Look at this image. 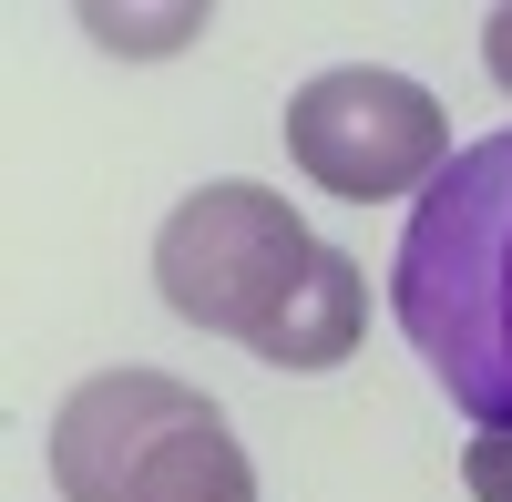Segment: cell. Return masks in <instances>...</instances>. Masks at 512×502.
Returning <instances> with one entry per match:
<instances>
[{
	"label": "cell",
	"mask_w": 512,
	"mask_h": 502,
	"mask_svg": "<svg viewBox=\"0 0 512 502\" xmlns=\"http://www.w3.org/2000/svg\"><path fill=\"white\" fill-rule=\"evenodd\" d=\"M390 308L420 369L482 431H512V134L461 144L441 185L410 205L390 257Z\"/></svg>",
	"instance_id": "cell-1"
},
{
	"label": "cell",
	"mask_w": 512,
	"mask_h": 502,
	"mask_svg": "<svg viewBox=\"0 0 512 502\" xmlns=\"http://www.w3.org/2000/svg\"><path fill=\"white\" fill-rule=\"evenodd\" d=\"M123 502H256V462H246V441L226 431V410L195 400L185 421L134 462Z\"/></svg>",
	"instance_id": "cell-6"
},
{
	"label": "cell",
	"mask_w": 512,
	"mask_h": 502,
	"mask_svg": "<svg viewBox=\"0 0 512 502\" xmlns=\"http://www.w3.org/2000/svg\"><path fill=\"white\" fill-rule=\"evenodd\" d=\"M205 390H185L175 369H93L62 410H52V492L62 502H123L134 462L195 410Z\"/></svg>",
	"instance_id": "cell-4"
},
{
	"label": "cell",
	"mask_w": 512,
	"mask_h": 502,
	"mask_svg": "<svg viewBox=\"0 0 512 502\" xmlns=\"http://www.w3.org/2000/svg\"><path fill=\"white\" fill-rule=\"evenodd\" d=\"M82 21H93V41H113V52H123V41H134V52H164V41H185L205 11H144V21H123V11H82Z\"/></svg>",
	"instance_id": "cell-7"
},
{
	"label": "cell",
	"mask_w": 512,
	"mask_h": 502,
	"mask_svg": "<svg viewBox=\"0 0 512 502\" xmlns=\"http://www.w3.org/2000/svg\"><path fill=\"white\" fill-rule=\"evenodd\" d=\"M482 72L512 93V0H502V11H482Z\"/></svg>",
	"instance_id": "cell-9"
},
{
	"label": "cell",
	"mask_w": 512,
	"mask_h": 502,
	"mask_svg": "<svg viewBox=\"0 0 512 502\" xmlns=\"http://www.w3.org/2000/svg\"><path fill=\"white\" fill-rule=\"evenodd\" d=\"M461 482H472V502H512V431H472L461 441Z\"/></svg>",
	"instance_id": "cell-8"
},
{
	"label": "cell",
	"mask_w": 512,
	"mask_h": 502,
	"mask_svg": "<svg viewBox=\"0 0 512 502\" xmlns=\"http://www.w3.org/2000/svg\"><path fill=\"white\" fill-rule=\"evenodd\" d=\"M287 164L349 205H379V195H431L441 164H451V123L441 103L420 93L410 72H379V62H338V72H308L287 93Z\"/></svg>",
	"instance_id": "cell-3"
},
{
	"label": "cell",
	"mask_w": 512,
	"mask_h": 502,
	"mask_svg": "<svg viewBox=\"0 0 512 502\" xmlns=\"http://www.w3.org/2000/svg\"><path fill=\"white\" fill-rule=\"evenodd\" d=\"M318 236L308 216L277 195V185H195L175 216L154 226V287L164 308L216 328V339H267L277 308L297 298V277H308Z\"/></svg>",
	"instance_id": "cell-2"
},
{
	"label": "cell",
	"mask_w": 512,
	"mask_h": 502,
	"mask_svg": "<svg viewBox=\"0 0 512 502\" xmlns=\"http://www.w3.org/2000/svg\"><path fill=\"white\" fill-rule=\"evenodd\" d=\"M359 328H369V277L349 246H318L308 277H297V298L277 308V328L256 339V359L267 369H338L359 349Z\"/></svg>",
	"instance_id": "cell-5"
}]
</instances>
